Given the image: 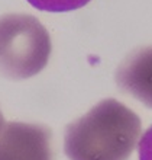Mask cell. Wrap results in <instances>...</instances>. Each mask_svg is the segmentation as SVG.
Instances as JSON below:
<instances>
[{"label": "cell", "mask_w": 152, "mask_h": 160, "mask_svg": "<svg viewBox=\"0 0 152 160\" xmlns=\"http://www.w3.org/2000/svg\"><path fill=\"white\" fill-rule=\"evenodd\" d=\"M140 131L139 117L109 98L67 125L64 152L70 160H127Z\"/></svg>", "instance_id": "1"}, {"label": "cell", "mask_w": 152, "mask_h": 160, "mask_svg": "<svg viewBox=\"0 0 152 160\" xmlns=\"http://www.w3.org/2000/svg\"><path fill=\"white\" fill-rule=\"evenodd\" d=\"M51 37L32 15L9 13L0 18V74L10 80L36 76L49 61Z\"/></svg>", "instance_id": "2"}, {"label": "cell", "mask_w": 152, "mask_h": 160, "mask_svg": "<svg viewBox=\"0 0 152 160\" xmlns=\"http://www.w3.org/2000/svg\"><path fill=\"white\" fill-rule=\"evenodd\" d=\"M0 160H54L51 130L41 124L4 122L0 130Z\"/></svg>", "instance_id": "3"}, {"label": "cell", "mask_w": 152, "mask_h": 160, "mask_svg": "<svg viewBox=\"0 0 152 160\" xmlns=\"http://www.w3.org/2000/svg\"><path fill=\"white\" fill-rule=\"evenodd\" d=\"M114 80L122 92L152 109V45L132 51L119 64Z\"/></svg>", "instance_id": "4"}, {"label": "cell", "mask_w": 152, "mask_h": 160, "mask_svg": "<svg viewBox=\"0 0 152 160\" xmlns=\"http://www.w3.org/2000/svg\"><path fill=\"white\" fill-rule=\"evenodd\" d=\"M26 2L42 12L64 13L84 8L91 0H26Z\"/></svg>", "instance_id": "5"}, {"label": "cell", "mask_w": 152, "mask_h": 160, "mask_svg": "<svg viewBox=\"0 0 152 160\" xmlns=\"http://www.w3.org/2000/svg\"><path fill=\"white\" fill-rule=\"evenodd\" d=\"M139 160H152V125L144 132L138 146Z\"/></svg>", "instance_id": "6"}, {"label": "cell", "mask_w": 152, "mask_h": 160, "mask_svg": "<svg viewBox=\"0 0 152 160\" xmlns=\"http://www.w3.org/2000/svg\"><path fill=\"white\" fill-rule=\"evenodd\" d=\"M3 125H4V117L2 114V109H0V130L3 128Z\"/></svg>", "instance_id": "7"}]
</instances>
